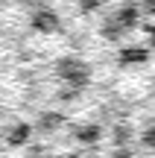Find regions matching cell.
<instances>
[{"label": "cell", "instance_id": "10", "mask_svg": "<svg viewBox=\"0 0 155 158\" xmlns=\"http://www.w3.org/2000/svg\"><path fill=\"white\" fill-rule=\"evenodd\" d=\"M141 141H144V147L155 149V126H146V129H144V135H141Z\"/></svg>", "mask_w": 155, "mask_h": 158}, {"label": "cell", "instance_id": "12", "mask_svg": "<svg viewBox=\"0 0 155 158\" xmlns=\"http://www.w3.org/2000/svg\"><path fill=\"white\" fill-rule=\"evenodd\" d=\"M111 158H135V152L129 147H120V149H111Z\"/></svg>", "mask_w": 155, "mask_h": 158}, {"label": "cell", "instance_id": "17", "mask_svg": "<svg viewBox=\"0 0 155 158\" xmlns=\"http://www.w3.org/2000/svg\"><path fill=\"white\" fill-rule=\"evenodd\" d=\"M64 158H79V155H64Z\"/></svg>", "mask_w": 155, "mask_h": 158}, {"label": "cell", "instance_id": "4", "mask_svg": "<svg viewBox=\"0 0 155 158\" xmlns=\"http://www.w3.org/2000/svg\"><path fill=\"white\" fill-rule=\"evenodd\" d=\"M146 59H149V50H146V47H123V50H120V64H123V68L144 64Z\"/></svg>", "mask_w": 155, "mask_h": 158}, {"label": "cell", "instance_id": "1", "mask_svg": "<svg viewBox=\"0 0 155 158\" xmlns=\"http://www.w3.org/2000/svg\"><path fill=\"white\" fill-rule=\"evenodd\" d=\"M56 73L62 82L73 85V88H85L88 79H91V68H88V62H82L76 56H62L56 62Z\"/></svg>", "mask_w": 155, "mask_h": 158}, {"label": "cell", "instance_id": "6", "mask_svg": "<svg viewBox=\"0 0 155 158\" xmlns=\"http://www.w3.org/2000/svg\"><path fill=\"white\" fill-rule=\"evenodd\" d=\"M100 135H103V129L94 123H85V126H76V141L79 143H97Z\"/></svg>", "mask_w": 155, "mask_h": 158}, {"label": "cell", "instance_id": "13", "mask_svg": "<svg viewBox=\"0 0 155 158\" xmlns=\"http://www.w3.org/2000/svg\"><path fill=\"white\" fill-rule=\"evenodd\" d=\"M146 35H149V47H155V23L146 27Z\"/></svg>", "mask_w": 155, "mask_h": 158}, {"label": "cell", "instance_id": "15", "mask_svg": "<svg viewBox=\"0 0 155 158\" xmlns=\"http://www.w3.org/2000/svg\"><path fill=\"white\" fill-rule=\"evenodd\" d=\"M138 3H144V0H126V6H138Z\"/></svg>", "mask_w": 155, "mask_h": 158}, {"label": "cell", "instance_id": "14", "mask_svg": "<svg viewBox=\"0 0 155 158\" xmlns=\"http://www.w3.org/2000/svg\"><path fill=\"white\" fill-rule=\"evenodd\" d=\"M144 9L149 12V15H155V0H144Z\"/></svg>", "mask_w": 155, "mask_h": 158}, {"label": "cell", "instance_id": "2", "mask_svg": "<svg viewBox=\"0 0 155 158\" xmlns=\"http://www.w3.org/2000/svg\"><path fill=\"white\" fill-rule=\"evenodd\" d=\"M29 23H32V29L35 32H44V35H50V32H56L59 29V15L53 9H35L32 12V18H29Z\"/></svg>", "mask_w": 155, "mask_h": 158}, {"label": "cell", "instance_id": "7", "mask_svg": "<svg viewBox=\"0 0 155 158\" xmlns=\"http://www.w3.org/2000/svg\"><path fill=\"white\" fill-rule=\"evenodd\" d=\"M111 138H114V149L126 147V141H129V138H132V126H126V123L114 126V132H111Z\"/></svg>", "mask_w": 155, "mask_h": 158}, {"label": "cell", "instance_id": "8", "mask_svg": "<svg viewBox=\"0 0 155 158\" xmlns=\"http://www.w3.org/2000/svg\"><path fill=\"white\" fill-rule=\"evenodd\" d=\"M59 123H62V114H56V111H47L38 117V129H47V132H53Z\"/></svg>", "mask_w": 155, "mask_h": 158}, {"label": "cell", "instance_id": "5", "mask_svg": "<svg viewBox=\"0 0 155 158\" xmlns=\"http://www.w3.org/2000/svg\"><path fill=\"white\" fill-rule=\"evenodd\" d=\"M29 135H32V126L29 123H15L6 132V143H9V147H23V143L29 141Z\"/></svg>", "mask_w": 155, "mask_h": 158}, {"label": "cell", "instance_id": "3", "mask_svg": "<svg viewBox=\"0 0 155 158\" xmlns=\"http://www.w3.org/2000/svg\"><path fill=\"white\" fill-rule=\"evenodd\" d=\"M114 23H117L120 29H135V27L141 23V12H138V6H126V3H123L120 9L114 12Z\"/></svg>", "mask_w": 155, "mask_h": 158}, {"label": "cell", "instance_id": "11", "mask_svg": "<svg viewBox=\"0 0 155 158\" xmlns=\"http://www.w3.org/2000/svg\"><path fill=\"white\" fill-rule=\"evenodd\" d=\"M103 3H105V0H79V9L82 12H97Z\"/></svg>", "mask_w": 155, "mask_h": 158}, {"label": "cell", "instance_id": "9", "mask_svg": "<svg viewBox=\"0 0 155 158\" xmlns=\"http://www.w3.org/2000/svg\"><path fill=\"white\" fill-rule=\"evenodd\" d=\"M100 32H103V38H105V41H117V38L123 35V29L117 27L114 18H111V21H105V23H103V29H100Z\"/></svg>", "mask_w": 155, "mask_h": 158}, {"label": "cell", "instance_id": "16", "mask_svg": "<svg viewBox=\"0 0 155 158\" xmlns=\"http://www.w3.org/2000/svg\"><path fill=\"white\" fill-rule=\"evenodd\" d=\"M79 158H97V155H79Z\"/></svg>", "mask_w": 155, "mask_h": 158}]
</instances>
